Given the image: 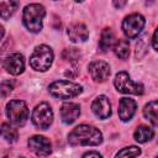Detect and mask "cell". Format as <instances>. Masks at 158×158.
<instances>
[{"instance_id":"cell-5","label":"cell","mask_w":158,"mask_h":158,"mask_svg":"<svg viewBox=\"0 0 158 158\" xmlns=\"http://www.w3.org/2000/svg\"><path fill=\"white\" fill-rule=\"evenodd\" d=\"M6 116L15 126H23L28 118V107L22 100H11L6 105Z\"/></svg>"},{"instance_id":"cell-25","label":"cell","mask_w":158,"mask_h":158,"mask_svg":"<svg viewBox=\"0 0 158 158\" xmlns=\"http://www.w3.org/2000/svg\"><path fill=\"white\" fill-rule=\"evenodd\" d=\"M146 49H147L146 41H144V38H142V40H139V41L137 42V44H136V56H137L138 58H141V57L146 53Z\"/></svg>"},{"instance_id":"cell-24","label":"cell","mask_w":158,"mask_h":158,"mask_svg":"<svg viewBox=\"0 0 158 158\" xmlns=\"http://www.w3.org/2000/svg\"><path fill=\"white\" fill-rule=\"evenodd\" d=\"M14 90V81L11 80H4L0 84V96L6 98L9 96Z\"/></svg>"},{"instance_id":"cell-16","label":"cell","mask_w":158,"mask_h":158,"mask_svg":"<svg viewBox=\"0 0 158 158\" xmlns=\"http://www.w3.org/2000/svg\"><path fill=\"white\" fill-rule=\"evenodd\" d=\"M116 42V37H115V33L111 28H104L102 32H101V36H100V40H99V47L101 51L106 52L109 51L110 48L114 47Z\"/></svg>"},{"instance_id":"cell-12","label":"cell","mask_w":158,"mask_h":158,"mask_svg":"<svg viewBox=\"0 0 158 158\" xmlns=\"http://www.w3.org/2000/svg\"><path fill=\"white\" fill-rule=\"evenodd\" d=\"M91 110L101 120L109 118L111 116V104L105 95H99L94 99L91 104Z\"/></svg>"},{"instance_id":"cell-23","label":"cell","mask_w":158,"mask_h":158,"mask_svg":"<svg viewBox=\"0 0 158 158\" xmlns=\"http://www.w3.org/2000/svg\"><path fill=\"white\" fill-rule=\"evenodd\" d=\"M62 57H63V59H65V60L75 62V60H78V59L80 58V53H79V51H78L77 48H67V49L63 51Z\"/></svg>"},{"instance_id":"cell-8","label":"cell","mask_w":158,"mask_h":158,"mask_svg":"<svg viewBox=\"0 0 158 158\" xmlns=\"http://www.w3.org/2000/svg\"><path fill=\"white\" fill-rule=\"evenodd\" d=\"M146 23L144 17L141 14H131L122 21V31L127 38H136L143 30Z\"/></svg>"},{"instance_id":"cell-20","label":"cell","mask_w":158,"mask_h":158,"mask_svg":"<svg viewBox=\"0 0 158 158\" xmlns=\"http://www.w3.org/2000/svg\"><path fill=\"white\" fill-rule=\"evenodd\" d=\"M0 136H1L5 141H7V142H10V143H14V142H16L17 138H19V132H17V130H16L14 126H11L10 123L4 122V123H1V126H0Z\"/></svg>"},{"instance_id":"cell-18","label":"cell","mask_w":158,"mask_h":158,"mask_svg":"<svg viewBox=\"0 0 158 158\" xmlns=\"http://www.w3.org/2000/svg\"><path fill=\"white\" fill-rule=\"evenodd\" d=\"M157 111H158V102H157V100L149 101L148 104H146V106L143 109V116L146 117V120H148L153 125V127H157V125H158Z\"/></svg>"},{"instance_id":"cell-27","label":"cell","mask_w":158,"mask_h":158,"mask_svg":"<svg viewBox=\"0 0 158 158\" xmlns=\"http://www.w3.org/2000/svg\"><path fill=\"white\" fill-rule=\"evenodd\" d=\"M83 157H84V158H86V157H96V158H101V154H100L99 152H95V151H90V152H86V153H84V154H83Z\"/></svg>"},{"instance_id":"cell-11","label":"cell","mask_w":158,"mask_h":158,"mask_svg":"<svg viewBox=\"0 0 158 158\" xmlns=\"http://www.w3.org/2000/svg\"><path fill=\"white\" fill-rule=\"evenodd\" d=\"M4 68L12 75H19L25 70V59L20 53H12L4 60Z\"/></svg>"},{"instance_id":"cell-15","label":"cell","mask_w":158,"mask_h":158,"mask_svg":"<svg viewBox=\"0 0 158 158\" xmlns=\"http://www.w3.org/2000/svg\"><path fill=\"white\" fill-rule=\"evenodd\" d=\"M68 37L72 42H85L89 38V31L84 23H73L68 27Z\"/></svg>"},{"instance_id":"cell-4","label":"cell","mask_w":158,"mask_h":158,"mask_svg":"<svg viewBox=\"0 0 158 158\" xmlns=\"http://www.w3.org/2000/svg\"><path fill=\"white\" fill-rule=\"evenodd\" d=\"M53 51L46 44H40L35 48L30 57V65L37 72H46L51 68L53 63Z\"/></svg>"},{"instance_id":"cell-28","label":"cell","mask_w":158,"mask_h":158,"mask_svg":"<svg viewBox=\"0 0 158 158\" xmlns=\"http://www.w3.org/2000/svg\"><path fill=\"white\" fill-rule=\"evenodd\" d=\"M152 46H153V49H154V51H158V44H157V30H154V32H153Z\"/></svg>"},{"instance_id":"cell-22","label":"cell","mask_w":158,"mask_h":158,"mask_svg":"<svg viewBox=\"0 0 158 158\" xmlns=\"http://www.w3.org/2000/svg\"><path fill=\"white\" fill-rule=\"evenodd\" d=\"M141 154V149L136 146H130V147H125L121 151H118L116 153V157H137Z\"/></svg>"},{"instance_id":"cell-9","label":"cell","mask_w":158,"mask_h":158,"mask_svg":"<svg viewBox=\"0 0 158 158\" xmlns=\"http://www.w3.org/2000/svg\"><path fill=\"white\" fill-rule=\"evenodd\" d=\"M89 74L96 83H102L110 77V65L104 60H94L89 64Z\"/></svg>"},{"instance_id":"cell-30","label":"cell","mask_w":158,"mask_h":158,"mask_svg":"<svg viewBox=\"0 0 158 158\" xmlns=\"http://www.w3.org/2000/svg\"><path fill=\"white\" fill-rule=\"evenodd\" d=\"M77 2H81V1H84V0H75Z\"/></svg>"},{"instance_id":"cell-10","label":"cell","mask_w":158,"mask_h":158,"mask_svg":"<svg viewBox=\"0 0 158 158\" xmlns=\"http://www.w3.org/2000/svg\"><path fill=\"white\" fill-rule=\"evenodd\" d=\"M28 147L36 156H49L52 152V146L48 138L44 136H32L28 139Z\"/></svg>"},{"instance_id":"cell-13","label":"cell","mask_w":158,"mask_h":158,"mask_svg":"<svg viewBox=\"0 0 158 158\" xmlns=\"http://www.w3.org/2000/svg\"><path fill=\"white\" fill-rule=\"evenodd\" d=\"M80 116V106L75 102H65L60 107V118L64 123L70 125Z\"/></svg>"},{"instance_id":"cell-26","label":"cell","mask_w":158,"mask_h":158,"mask_svg":"<svg viewBox=\"0 0 158 158\" xmlns=\"http://www.w3.org/2000/svg\"><path fill=\"white\" fill-rule=\"evenodd\" d=\"M112 4L116 9H122L127 4V0H112Z\"/></svg>"},{"instance_id":"cell-7","label":"cell","mask_w":158,"mask_h":158,"mask_svg":"<svg viewBox=\"0 0 158 158\" xmlns=\"http://www.w3.org/2000/svg\"><path fill=\"white\" fill-rule=\"evenodd\" d=\"M32 122L40 130H47L53 122V111L49 104H38L32 112Z\"/></svg>"},{"instance_id":"cell-29","label":"cell","mask_w":158,"mask_h":158,"mask_svg":"<svg viewBox=\"0 0 158 158\" xmlns=\"http://www.w3.org/2000/svg\"><path fill=\"white\" fill-rule=\"evenodd\" d=\"M4 35H5V30H4V27H2V26H0V41L2 40Z\"/></svg>"},{"instance_id":"cell-6","label":"cell","mask_w":158,"mask_h":158,"mask_svg":"<svg viewBox=\"0 0 158 158\" xmlns=\"http://www.w3.org/2000/svg\"><path fill=\"white\" fill-rule=\"evenodd\" d=\"M114 85L118 93L122 94H133V95H142L143 94V85L141 83H135L127 72H120L115 75Z\"/></svg>"},{"instance_id":"cell-1","label":"cell","mask_w":158,"mask_h":158,"mask_svg":"<svg viewBox=\"0 0 158 158\" xmlns=\"http://www.w3.org/2000/svg\"><path fill=\"white\" fill-rule=\"evenodd\" d=\"M68 142L70 146H99L102 142V133L94 126L79 125L69 135Z\"/></svg>"},{"instance_id":"cell-21","label":"cell","mask_w":158,"mask_h":158,"mask_svg":"<svg viewBox=\"0 0 158 158\" xmlns=\"http://www.w3.org/2000/svg\"><path fill=\"white\" fill-rule=\"evenodd\" d=\"M114 52L120 59H127L130 56V43L127 40H118L114 44Z\"/></svg>"},{"instance_id":"cell-2","label":"cell","mask_w":158,"mask_h":158,"mask_svg":"<svg viewBox=\"0 0 158 158\" xmlns=\"http://www.w3.org/2000/svg\"><path fill=\"white\" fill-rule=\"evenodd\" d=\"M46 9L41 4H30L23 9V25L32 33H38L43 27Z\"/></svg>"},{"instance_id":"cell-17","label":"cell","mask_w":158,"mask_h":158,"mask_svg":"<svg viewBox=\"0 0 158 158\" xmlns=\"http://www.w3.org/2000/svg\"><path fill=\"white\" fill-rule=\"evenodd\" d=\"M19 7V0H0V19H10Z\"/></svg>"},{"instance_id":"cell-19","label":"cell","mask_w":158,"mask_h":158,"mask_svg":"<svg viewBox=\"0 0 158 158\" xmlns=\"http://www.w3.org/2000/svg\"><path fill=\"white\" fill-rule=\"evenodd\" d=\"M154 136V131L153 128L148 127V126H138L133 133V137L138 142V143H146L148 141H151Z\"/></svg>"},{"instance_id":"cell-3","label":"cell","mask_w":158,"mask_h":158,"mask_svg":"<svg viewBox=\"0 0 158 158\" xmlns=\"http://www.w3.org/2000/svg\"><path fill=\"white\" fill-rule=\"evenodd\" d=\"M48 91L52 96L57 98V99H72L78 96L79 94H81L83 91V86L73 83V81H68V80H57L49 84L48 86Z\"/></svg>"},{"instance_id":"cell-14","label":"cell","mask_w":158,"mask_h":158,"mask_svg":"<svg viewBox=\"0 0 158 158\" xmlns=\"http://www.w3.org/2000/svg\"><path fill=\"white\" fill-rule=\"evenodd\" d=\"M136 109H137V104L135 100L128 98H122L118 104V117L121 118V121L127 122L133 117Z\"/></svg>"}]
</instances>
